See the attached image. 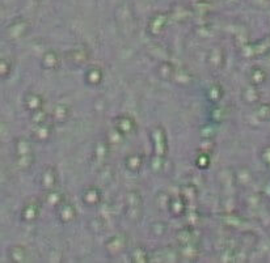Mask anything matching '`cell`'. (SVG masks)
<instances>
[{"label": "cell", "instance_id": "6da1fadb", "mask_svg": "<svg viewBox=\"0 0 270 263\" xmlns=\"http://www.w3.org/2000/svg\"><path fill=\"white\" fill-rule=\"evenodd\" d=\"M34 164V152L30 140L17 138L15 140V165L21 172H27Z\"/></svg>", "mask_w": 270, "mask_h": 263}, {"label": "cell", "instance_id": "7a4b0ae2", "mask_svg": "<svg viewBox=\"0 0 270 263\" xmlns=\"http://www.w3.org/2000/svg\"><path fill=\"white\" fill-rule=\"evenodd\" d=\"M125 216L133 221L139 223L143 217V198L139 191L130 190L125 197Z\"/></svg>", "mask_w": 270, "mask_h": 263}, {"label": "cell", "instance_id": "3957f363", "mask_svg": "<svg viewBox=\"0 0 270 263\" xmlns=\"http://www.w3.org/2000/svg\"><path fill=\"white\" fill-rule=\"evenodd\" d=\"M109 144L107 143V140H99L94 147L92 151V156H91V164L94 169L100 170L101 168L105 165V161L108 160V156L110 154Z\"/></svg>", "mask_w": 270, "mask_h": 263}, {"label": "cell", "instance_id": "277c9868", "mask_svg": "<svg viewBox=\"0 0 270 263\" xmlns=\"http://www.w3.org/2000/svg\"><path fill=\"white\" fill-rule=\"evenodd\" d=\"M151 142H152L153 154L159 156H167L168 152V140L167 134L161 126L155 127L150 133Z\"/></svg>", "mask_w": 270, "mask_h": 263}, {"label": "cell", "instance_id": "5b68a950", "mask_svg": "<svg viewBox=\"0 0 270 263\" xmlns=\"http://www.w3.org/2000/svg\"><path fill=\"white\" fill-rule=\"evenodd\" d=\"M29 21L25 20V19H16V20L12 21V23L6 28L4 34H6V37L11 41L21 40V38L27 36V33L29 32Z\"/></svg>", "mask_w": 270, "mask_h": 263}, {"label": "cell", "instance_id": "8992f818", "mask_svg": "<svg viewBox=\"0 0 270 263\" xmlns=\"http://www.w3.org/2000/svg\"><path fill=\"white\" fill-rule=\"evenodd\" d=\"M127 243H129V238H127L126 233L120 232V233L113 234L108 238V241L105 242V249L110 256H116L126 249Z\"/></svg>", "mask_w": 270, "mask_h": 263}, {"label": "cell", "instance_id": "52a82bcc", "mask_svg": "<svg viewBox=\"0 0 270 263\" xmlns=\"http://www.w3.org/2000/svg\"><path fill=\"white\" fill-rule=\"evenodd\" d=\"M113 127L116 130L120 131L125 138L131 137L138 130V124L135 119L130 115H127V114H122V115H118V117L114 118Z\"/></svg>", "mask_w": 270, "mask_h": 263}, {"label": "cell", "instance_id": "ba28073f", "mask_svg": "<svg viewBox=\"0 0 270 263\" xmlns=\"http://www.w3.org/2000/svg\"><path fill=\"white\" fill-rule=\"evenodd\" d=\"M54 137V126L51 122H44V123L34 124L30 133V139L38 143H46L50 142Z\"/></svg>", "mask_w": 270, "mask_h": 263}, {"label": "cell", "instance_id": "9c48e42d", "mask_svg": "<svg viewBox=\"0 0 270 263\" xmlns=\"http://www.w3.org/2000/svg\"><path fill=\"white\" fill-rule=\"evenodd\" d=\"M41 202L42 200H38L37 198H29L23 206V210H21V220L25 223L36 221L40 216L41 204H42Z\"/></svg>", "mask_w": 270, "mask_h": 263}, {"label": "cell", "instance_id": "30bf717a", "mask_svg": "<svg viewBox=\"0 0 270 263\" xmlns=\"http://www.w3.org/2000/svg\"><path fill=\"white\" fill-rule=\"evenodd\" d=\"M58 182H59V176H58L55 168L51 167V165H46L44 169L41 170L40 185L45 191L57 189Z\"/></svg>", "mask_w": 270, "mask_h": 263}, {"label": "cell", "instance_id": "8fae6325", "mask_svg": "<svg viewBox=\"0 0 270 263\" xmlns=\"http://www.w3.org/2000/svg\"><path fill=\"white\" fill-rule=\"evenodd\" d=\"M91 51L85 46L73 47L66 53V60L73 66H83L89 60Z\"/></svg>", "mask_w": 270, "mask_h": 263}, {"label": "cell", "instance_id": "7c38bea8", "mask_svg": "<svg viewBox=\"0 0 270 263\" xmlns=\"http://www.w3.org/2000/svg\"><path fill=\"white\" fill-rule=\"evenodd\" d=\"M181 259L178 249L172 246L161 247L151 254V262H177Z\"/></svg>", "mask_w": 270, "mask_h": 263}, {"label": "cell", "instance_id": "4fadbf2b", "mask_svg": "<svg viewBox=\"0 0 270 263\" xmlns=\"http://www.w3.org/2000/svg\"><path fill=\"white\" fill-rule=\"evenodd\" d=\"M206 63L211 70H220L226 64V53H224L223 47H213L207 54Z\"/></svg>", "mask_w": 270, "mask_h": 263}, {"label": "cell", "instance_id": "5bb4252c", "mask_svg": "<svg viewBox=\"0 0 270 263\" xmlns=\"http://www.w3.org/2000/svg\"><path fill=\"white\" fill-rule=\"evenodd\" d=\"M57 217L62 224H70L75 221L77 217L76 208L71 202H66L60 204L57 208Z\"/></svg>", "mask_w": 270, "mask_h": 263}, {"label": "cell", "instance_id": "9a60e30c", "mask_svg": "<svg viewBox=\"0 0 270 263\" xmlns=\"http://www.w3.org/2000/svg\"><path fill=\"white\" fill-rule=\"evenodd\" d=\"M81 200L85 206L95 207L99 206L103 200V193H101V189L99 186H88L85 187L81 193Z\"/></svg>", "mask_w": 270, "mask_h": 263}, {"label": "cell", "instance_id": "2e32d148", "mask_svg": "<svg viewBox=\"0 0 270 263\" xmlns=\"http://www.w3.org/2000/svg\"><path fill=\"white\" fill-rule=\"evenodd\" d=\"M168 24V16L165 14H156L155 16L151 17L150 23H148V33L153 37L160 36L163 33Z\"/></svg>", "mask_w": 270, "mask_h": 263}, {"label": "cell", "instance_id": "e0dca14e", "mask_svg": "<svg viewBox=\"0 0 270 263\" xmlns=\"http://www.w3.org/2000/svg\"><path fill=\"white\" fill-rule=\"evenodd\" d=\"M200 243L198 241H193V242L183 243L178 245V251H180L181 258L185 260H196L200 255Z\"/></svg>", "mask_w": 270, "mask_h": 263}, {"label": "cell", "instance_id": "ac0fdd59", "mask_svg": "<svg viewBox=\"0 0 270 263\" xmlns=\"http://www.w3.org/2000/svg\"><path fill=\"white\" fill-rule=\"evenodd\" d=\"M24 106L30 113L42 109L44 107V97L36 93V92H28L24 97Z\"/></svg>", "mask_w": 270, "mask_h": 263}, {"label": "cell", "instance_id": "d6986e66", "mask_svg": "<svg viewBox=\"0 0 270 263\" xmlns=\"http://www.w3.org/2000/svg\"><path fill=\"white\" fill-rule=\"evenodd\" d=\"M51 119L55 123H64L67 120L70 119L71 117V107L66 103H57L55 106L53 107V111H51Z\"/></svg>", "mask_w": 270, "mask_h": 263}, {"label": "cell", "instance_id": "ffe728a7", "mask_svg": "<svg viewBox=\"0 0 270 263\" xmlns=\"http://www.w3.org/2000/svg\"><path fill=\"white\" fill-rule=\"evenodd\" d=\"M8 259L12 263H24L28 260V250L23 245H12L7 249Z\"/></svg>", "mask_w": 270, "mask_h": 263}, {"label": "cell", "instance_id": "44dd1931", "mask_svg": "<svg viewBox=\"0 0 270 263\" xmlns=\"http://www.w3.org/2000/svg\"><path fill=\"white\" fill-rule=\"evenodd\" d=\"M41 66L45 70H57L60 66V57L55 50H47L41 58Z\"/></svg>", "mask_w": 270, "mask_h": 263}, {"label": "cell", "instance_id": "7402d4cb", "mask_svg": "<svg viewBox=\"0 0 270 263\" xmlns=\"http://www.w3.org/2000/svg\"><path fill=\"white\" fill-rule=\"evenodd\" d=\"M144 164V155L139 154V152H135V154H131L125 159V167L129 172H133V173H138Z\"/></svg>", "mask_w": 270, "mask_h": 263}, {"label": "cell", "instance_id": "603a6c76", "mask_svg": "<svg viewBox=\"0 0 270 263\" xmlns=\"http://www.w3.org/2000/svg\"><path fill=\"white\" fill-rule=\"evenodd\" d=\"M42 202L45 204L50 207H58L64 202V194L62 191L57 190V189H53V190H46V193L44 194L42 197Z\"/></svg>", "mask_w": 270, "mask_h": 263}, {"label": "cell", "instance_id": "cb8c5ba5", "mask_svg": "<svg viewBox=\"0 0 270 263\" xmlns=\"http://www.w3.org/2000/svg\"><path fill=\"white\" fill-rule=\"evenodd\" d=\"M168 211L176 217L184 216L187 213V200H185V198L183 195H177L174 198H170L169 210Z\"/></svg>", "mask_w": 270, "mask_h": 263}, {"label": "cell", "instance_id": "d4e9b609", "mask_svg": "<svg viewBox=\"0 0 270 263\" xmlns=\"http://www.w3.org/2000/svg\"><path fill=\"white\" fill-rule=\"evenodd\" d=\"M174 72H176V66L173 63H170V62H161L156 68L157 76L164 81L173 80Z\"/></svg>", "mask_w": 270, "mask_h": 263}, {"label": "cell", "instance_id": "484cf974", "mask_svg": "<svg viewBox=\"0 0 270 263\" xmlns=\"http://www.w3.org/2000/svg\"><path fill=\"white\" fill-rule=\"evenodd\" d=\"M194 76L193 73L188 70L187 67H176V72L173 76V83L180 84V85H189L193 83Z\"/></svg>", "mask_w": 270, "mask_h": 263}, {"label": "cell", "instance_id": "4316f807", "mask_svg": "<svg viewBox=\"0 0 270 263\" xmlns=\"http://www.w3.org/2000/svg\"><path fill=\"white\" fill-rule=\"evenodd\" d=\"M104 77V72L100 67L94 66L91 67L89 70L85 72V83L88 85H92V87H97L99 84H101Z\"/></svg>", "mask_w": 270, "mask_h": 263}, {"label": "cell", "instance_id": "83f0119b", "mask_svg": "<svg viewBox=\"0 0 270 263\" xmlns=\"http://www.w3.org/2000/svg\"><path fill=\"white\" fill-rule=\"evenodd\" d=\"M176 241L178 245H183V243L193 242V241H198L197 236H196V230L192 225L187 228H183L177 232L176 234Z\"/></svg>", "mask_w": 270, "mask_h": 263}, {"label": "cell", "instance_id": "f1b7e54d", "mask_svg": "<svg viewBox=\"0 0 270 263\" xmlns=\"http://www.w3.org/2000/svg\"><path fill=\"white\" fill-rule=\"evenodd\" d=\"M131 262L133 263H148L151 262V254L142 245H137L131 251Z\"/></svg>", "mask_w": 270, "mask_h": 263}, {"label": "cell", "instance_id": "f546056e", "mask_svg": "<svg viewBox=\"0 0 270 263\" xmlns=\"http://www.w3.org/2000/svg\"><path fill=\"white\" fill-rule=\"evenodd\" d=\"M205 94H206L207 100L209 101H211V102H218V101L222 100V97H223V94H224V90L220 84L215 83V84H211L210 87L207 88Z\"/></svg>", "mask_w": 270, "mask_h": 263}, {"label": "cell", "instance_id": "4dcf8cb0", "mask_svg": "<svg viewBox=\"0 0 270 263\" xmlns=\"http://www.w3.org/2000/svg\"><path fill=\"white\" fill-rule=\"evenodd\" d=\"M124 139H125L124 135H122V134H121L118 130H116L114 127L112 128V130L108 131L107 137H105V140H107V143L109 144L110 148L120 147L121 144L124 143Z\"/></svg>", "mask_w": 270, "mask_h": 263}, {"label": "cell", "instance_id": "1f68e13d", "mask_svg": "<svg viewBox=\"0 0 270 263\" xmlns=\"http://www.w3.org/2000/svg\"><path fill=\"white\" fill-rule=\"evenodd\" d=\"M170 195L167 191H160L156 194L155 197V202H156V207L160 211H168L169 210V203H170Z\"/></svg>", "mask_w": 270, "mask_h": 263}, {"label": "cell", "instance_id": "d6a6232c", "mask_svg": "<svg viewBox=\"0 0 270 263\" xmlns=\"http://www.w3.org/2000/svg\"><path fill=\"white\" fill-rule=\"evenodd\" d=\"M235 178H236V183L241 185V186H245L250 182V172L249 169H247L245 167L237 168L235 170Z\"/></svg>", "mask_w": 270, "mask_h": 263}, {"label": "cell", "instance_id": "836d02e7", "mask_svg": "<svg viewBox=\"0 0 270 263\" xmlns=\"http://www.w3.org/2000/svg\"><path fill=\"white\" fill-rule=\"evenodd\" d=\"M150 167L153 173H161V172H164V168H165V156H159V155L152 156Z\"/></svg>", "mask_w": 270, "mask_h": 263}, {"label": "cell", "instance_id": "e575fe53", "mask_svg": "<svg viewBox=\"0 0 270 263\" xmlns=\"http://www.w3.org/2000/svg\"><path fill=\"white\" fill-rule=\"evenodd\" d=\"M30 118H32V122H33L34 124H40L49 120V114H47L46 110L42 107V109L36 110L33 113H30Z\"/></svg>", "mask_w": 270, "mask_h": 263}, {"label": "cell", "instance_id": "d590c367", "mask_svg": "<svg viewBox=\"0 0 270 263\" xmlns=\"http://www.w3.org/2000/svg\"><path fill=\"white\" fill-rule=\"evenodd\" d=\"M11 71H12V62H11L10 58L3 57L0 59V75L3 79L10 76Z\"/></svg>", "mask_w": 270, "mask_h": 263}, {"label": "cell", "instance_id": "8d00e7d4", "mask_svg": "<svg viewBox=\"0 0 270 263\" xmlns=\"http://www.w3.org/2000/svg\"><path fill=\"white\" fill-rule=\"evenodd\" d=\"M241 97H243V100L248 103H253L257 101V92L254 88L249 87L245 88L243 90V93H241Z\"/></svg>", "mask_w": 270, "mask_h": 263}, {"label": "cell", "instance_id": "74e56055", "mask_svg": "<svg viewBox=\"0 0 270 263\" xmlns=\"http://www.w3.org/2000/svg\"><path fill=\"white\" fill-rule=\"evenodd\" d=\"M249 80L252 84H260L261 81L263 80V72L262 70L257 68V67H253L252 70L249 71Z\"/></svg>", "mask_w": 270, "mask_h": 263}, {"label": "cell", "instance_id": "f35d334b", "mask_svg": "<svg viewBox=\"0 0 270 263\" xmlns=\"http://www.w3.org/2000/svg\"><path fill=\"white\" fill-rule=\"evenodd\" d=\"M196 165H197L200 169H206L210 165V156L205 152H202L201 155H198V157L196 159Z\"/></svg>", "mask_w": 270, "mask_h": 263}, {"label": "cell", "instance_id": "ab89813d", "mask_svg": "<svg viewBox=\"0 0 270 263\" xmlns=\"http://www.w3.org/2000/svg\"><path fill=\"white\" fill-rule=\"evenodd\" d=\"M223 220H224V223H226L227 225H228V227L237 228L240 217L237 216V215H234V213L227 212V213H224V215H223Z\"/></svg>", "mask_w": 270, "mask_h": 263}, {"label": "cell", "instance_id": "60d3db41", "mask_svg": "<svg viewBox=\"0 0 270 263\" xmlns=\"http://www.w3.org/2000/svg\"><path fill=\"white\" fill-rule=\"evenodd\" d=\"M226 107H214V109L211 110L210 117L211 119L215 120V122H220V120H223V118L226 117Z\"/></svg>", "mask_w": 270, "mask_h": 263}, {"label": "cell", "instance_id": "b9f144b4", "mask_svg": "<svg viewBox=\"0 0 270 263\" xmlns=\"http://www.w3.org/2000/svg\"><path fill=\"white\" fill-rule=\"evenodd\" d=\"M151 230L153 232V234H156V236H161V234L165 233V230H167V225H165V223H155V224H152Z\"/></svg>", "mask_w": 270, "mask_h": 263}]
</instances>
